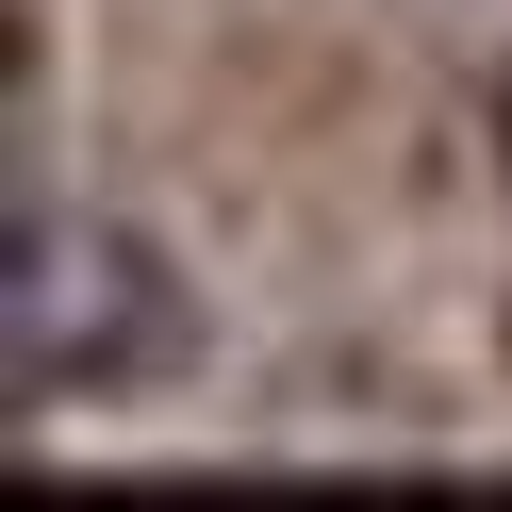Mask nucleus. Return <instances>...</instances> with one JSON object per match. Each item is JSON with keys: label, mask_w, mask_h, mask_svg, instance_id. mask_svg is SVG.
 I'll return each instance as SVG.
<instances>
[{"label": "nucleus", "mask_w": 512, "mask_h": 512, "mask_svg": "<svg viewBox=\"0 0 512 512\" xmlns=\"http://www.w3.org/2000/svg\"><path fill=\"white\" fill-rule=\"evenodd\" d=\"M182 347H199L182 265L133 232V215H83V199H34V215H17V248H0V380H17L34 413L149 397Z\"/></svg>", "instance_id": "f257e3e1"}]
</instances>
